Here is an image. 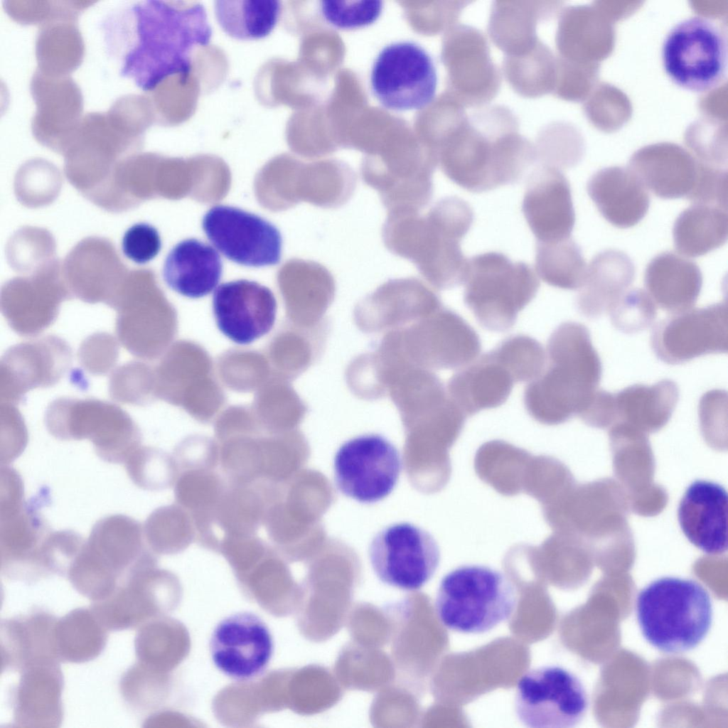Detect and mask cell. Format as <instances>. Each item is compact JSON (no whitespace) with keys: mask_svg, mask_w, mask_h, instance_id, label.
<instances>
[{"mask_svg":"<svg viewBox=\"0 0 728 728\" xmlns=\"http://www.w3.org/2000/svg\"><path fill=\"white\" fill-rule=\"evenodd\" d=\"M109 51L121 59L120 74L144 91L192 68L191 53L206 46L212 28L200 4L186 8L147 0L131 5L105 23Z\"/></svg>","mask_w":728,"mask_h":728,"instance_id":"6da1fadb","label":"cell"},{"mask_svg":"<svg viewBox=\"0 0 728 728\" xmlns=\"http://www.w3.org/2000/svg\"><path fill=\"white\" fill-rule=\"evenodd\" d=\"M473 221L466 201L445 197L424 215L417 211L387 213L382 240L389 251L412 262L435 288L449 289L464 282L468 259L460 244Z\"/></svg>","mask_w":728,"mask_h":728,"instance_id":"7a4b0ae2","label":"cell"},{"mask_svg":"<svg viewBox=\"0 0 728 728\" xmlns=\"http://www.w3.org/2000/svg\"><path fill=\"white\" fill-rule=\"evenodd\" d=\"M547 367L525 387L523 402L537 422L558 424L579 415L600 383L602 366L589 329L567 321L552 333Z\"/></svg>","mask_w":728,"mask_h":728,"instance_id":"3957f363","label":"cell"},{"mask_svg":"<svg viewBox=\"0 0 728 728\" xmlns=\"http://www.w3.org/2000/svg\"><path fill=\"white\" fill-rule=\"evenodd\" d=\"M636 614L644 638L664 653L676 654L704 640L713 610L710 594L697 582L665 577L640 591Z\"/></svg>","mask_w":728,"mask_h":728,"instance_id":"277c9868","label":"cell"},{"mask_svg":"<svg viewBox=\"0 0 728 728\" xmlns=\"http://www.w3.org/2000/svg\"><path fill=\"white\" fill-rule=\"evenodd\" d=\"M518 601L515 585L502 572L485 565L465 564L441 579L434 609L448 629L479 634L508 620Z\"/></svg>","mask_w":728,"mask_h":728,"instance_id":"5b68a950","label":"cell"},{"mask_svg":"<svg viewBox=\"0 0 728 728\" xmlns=\"http://www.w3.org/2000/svg\"><path fill=\"white\" fill-rule=\"evenodd\" d=\"M464 301L479 324L503 333L515 323L518 315L536 296L540 282L524 262L488 252L468 259Z\"/></svg>","mask_w":728,"mask_h":728,"instance_id":"8992f818","label":"cell"},{"mask_svg":"<svg viewBox=\"0 0 728 728\" xmlns=\"http://www.w3.org/2000/svg\"><path fill=\"white\" fill-rule=\"evenodd\" d=\"M45 424L58 439H89L97 456L109 463L124 464L141 446L139 429L129 414L98 399L58 398L48 406Z\"/></svg>","mask_w":728,"mask_h":728,"instance_id":"52a82bcc","label":"cell"},{"mask_svg":"<svg viewBox=\"0 0 728 728\" xmlns=\"http://www.w3.org/2000/svg\"><path fill=\"white\" fill-rule=\"evenodd\" d=\"M661 58L668 77L695 92L719 86L727 72V35L718 20L705 16L686 17L666 33Z\"/></svg>","mask_w":728,"mask_h":728,"instance_id":"ba28073f","label":"cell"},{"mask_svg":"<svg viewBox=\"0 0 728 728\" xmlns=\"http://www.w3.org/2000/svg\"><path fill=\"white\" fill-rule=\"evenodd\" d=\"M148 547L143 526L123 515L99 520L77 557L82 582L92 592L108 596L136 567L156 558Z\"/></svg>","mask_w":728,"mask_h":728,"instance_id":"9c48e42d","label":"cell"},{"mask_svg":"<svg viewBox=\"0 0 728 728\" xmlns=\"http://www.w3.org/2000/svg\"><path fill=\"white\" fill-rule=\"evenodd\" d=\"M589 706L585 687L573 673L559 666L529 670L518 680L515 711L532 728H569L584 717Z\"/></svg>","mask_w":728,"mask_h":728,"instance_id":"30bf717a","label":"cell"},{"mask_svg":"<svg viewBox=\"0 0 728 728\" xmlns=\"http://www.w3.org/2000/svg\"><path fill=\"white\" fill-rule=\"evenodd\" d=\"M529 146L511 139L489 144L478 139H455L444 154L441 168L452 182L468 191L483 193L517 183L532 163Z\"/></svg>","mask_w":728,"mask_h":728,"instance_id":"8fae6325","label":"cell"},{"mask_svg":"<svg viewBox=\"0 0 728 728\" xmlns=\"http://www.w3.org/2000/svg\"><path fill=\"white\" fill-rule=\"evenodd\" d=\"M372 91L385 108L419 109L434 99L437 76L434 62L418 44L400 41L384 47L373 63Z\"/></svg>","mask_w":728,"mask_h":728,"instance_id":"7c38bea8","label":"cell"},{"mask_svg":"<svg viewBox=\"0 0 728 728\" xmlns=\"http://www.w3.org/2000/svg\"><path fill=\"white\" fill-rule=\"evenodd\" d=\"M369 558L383 583L403 591L422 587L436 572L440 550L427 530L408 523H395L373 538Z\"/></svg>","mask_w":728,"mask_h":728,"instance_id":"4fadbf2b","label":"cell"},{"mask_svg":"<svg viewBox=\"0 0 728 728\" xmlns=\"http://www.w3.org/2000/svg\"><path fill=\"white\" fill-rule=\"evenodd\" d=\"M402 469L397 449L384 437L365 434L343 443L333 459L334 482L347 497L373 503L395 488Z\"/></svg>","mask_w":728,"mask_h":728,"instance_id":"5bb4252c","label":"cell"},{"mask_svg":"<svg viewBox=\"0 0 728 728\" xmlns=\"http://www.w3.org/2000/svg\"><path fill=\"white\" fill-rule=\"evenodd\" d=\"M651 346L658 359L670 365L683 364L705 355L727 353V300L671 314L658 321L651 333Z\"/></svg>","mask_w":728,"mask_h":728,"instance_id":"9a60e30c","label":"cell"},{"mask_svg":"<svg viewBox=\"0 0 728 728\" xmlns=\"http://www.w3.org/2000/svg\"><path fill=\"white\" fill-rule=\"evenodd\" d=\"M202 226L211 243L237 264L261 267L280 262L281 233L275 225L259 215L218 205L205 214Z\"/></svg>","mask_w":728,"mask_h":728,"instance_id":"2e32d148","label":"cell"},{"mask_svg":"<svg viewBox=\"0 0 728 728\" xmlns=\"http://www.w3.org/2000/svg\"><path fill=\"white\" fill-rule=\"evenodd\" d=\"M274 644L267 624L250 611L232 614L215 626L209 652L215 667L228 678L247 681L261 675L274 654Z\"/></svg>","mask_w":728,"mask_h":728,"instance_id":"e0dca14e","label":"cell"},{"mask_svg":"<svg viewBox=\"0 0 728 728\" xmlns=\"http://www.w3.org/2000/svg\"><path fill=\"white\" fill-rule=\"evenodd\" d=\"M72 358L69 344L54 335L10 347L1 359V403L15 405L28 391L55 385L71 365Z\"/></svg>","mask_w":728,"mask_h":728,"instance_id":"ac0fdd59","label":"cell"},{"mask_svg":"<svg viewBox=\"0 0 728 728\" xmlns=\"http://www.w3.org/2000/svg\"><path fill=\"white\" fill-rule=\"evenodd\" d=\"M51 532L42 517L23 501L1 508V573L7 579L26 583L53 574L44 553Z\"/></svg>","mask_w":728,"mask_h":728,"instance_id":"d6986e66","label":"cell"},{"mask_svg":"<svg viewBox=\"0 0 728 728\" xmlns=\"http://www.w3.org/2000/svg\"><path fill=\"white\" fill-rule=\"evenodd\" d=\"M265 486L262 481L228 483L212 510L193 516L198 544L218 553L221 542L228 538L257 535L270 502Z\"/></svg>","mask_w":728,"mask_h":728,"instance_id":"ffe728a7","label":"cell"},{"mask_svg":"<svg viewBox=\"0 0 728 728\" xmlns=\"http://www.w3.org/2000/svg\"><path fill=\"white\" fill-rule=\"evenodd\" d=\"M219 330L238 344H248L268 333L276 318L272 291L256 282L240 279L221 284L213 296Z\"/></svg>","mask_w":728,"mask_h":728,"instance_id":"44dd1931","label":"cell"},{"mask_svg":"<svg viewBox=\"0 0 728 728\" xmlns=\"http://www.w3.org/2000/svg\"><path fill=\"white\" fill-rule=\"evenodd\" d=\"M522 212L536 242L571 237L575 213L567 178L554 167L536 170L528 181Z\"/></svg>","mask_w":728,"mask_h":728,"instance_id":"7402d4cb","label":"cell"},{"mask_svg":"<svg viewBox=\"0 0 728 728\" xmlns=\"http://www.w3.org/2000/svg\"><path fill=\"white\" fill-rule=\"evenodd\" d=\"M418 360L434 369H456L481 350L478 334L459 314L444 306L427 316L416 329Z\"/></svg>","mask_w":728,"mask_h":728,"instance_id":"603a6c76","label":"cell"},{"mask_svg":"<svg viewBox=\"0 0 728 728\" xmlns=\"http://www.w3.org/2000/svg\"><path fill=\"white\" fill-rule=\"evenodd\" d=\"M37 110L32 128L35 136L57 149H66L82 120V95L68 76L45 75L38 70L31 82Z\"/></svg>","mask_w":728,"mask_h":728,"instance_id":"cb8c5ba5","label":"cell"},{"mask_svg":"<svg viewBox=\"0 0 728 728\" xmlns=\"http://www.w3.org/2000/svg\"><path fill=\"white\" fill-rule=\"evenodd\" d=\"M11 692L13 722L23 728H55L63 718V678L58 660L28 665Z\"/></svg>","mask_w":728,"mask_h":728,"instance_id":"d4e9b609","label":"cell"},{"mask_svg":"<svg viewBox=\"0 0 728 728\" xmlns=\"http://www.w3.org/2000/svg\"><path fill=\"white\" fill-rule=\"evenodd\" d=\"M727 493L719 483L705 480L692 482L680 500L678 516L685 537L710 555L727 550Z\"/></svg>","mask_w":728,"mask_h":728,"instance_id":"484cf974","label":"cell"},{"mask_svg":"<svg viewBox=\"0 0 728 728\" xmlns=\"http://www.w3.org/2000/svg\"><path fill=\"white\" fill-rule=\"evenodd\" d=\"M515 383L511 370L493 349L454 373L447 387L449 398L466 417L504 404Z\"/></svg>","mask_w":728,"mask_h":728,"instance_id":"4316f807","label":"cell"},{"mask_svg":"<svg viewBox=\"0 0 728 728\" xmlns=\"http://www.w3.org/2000/svg\"><path fill=\"white\" fill-rule=\"evenodd\" d=\"M58 619L43 609L11 617L1 622V669L19 671L39 662L58 660L55 646Z\"/></svg>","mask_w":728,"mask_h":728,"instance_id":"83f0119b","label":"cell"},{"mask_svg":"<svg viewBox=\"0 0 728 728\" xmlns=\"http://www.w3.org/2000/svg\"><path fill=\"white\" fill-rule=\"evenodd\" d=\"M587 190L601 215L619 228L637 225L650 206V196L641 181L621 168L600 170L589 178Z\"/></svg>","mask_w":728,"mask_h":728,"instance_id":"f1b7e54d","label":"cell"},{"mask_svg":"<svg viewBox=\"0 0 728 728\" xmlns=\"http://www.w3.org/2000/svg\"><path fill=\"white\" fill-rule=\"evenodd\" d=\"M68 295L63 288L53 284L14 282L2 291L1 309L15 333L36 336L55 321L60 305Z\"/></svg>","mask_w":728,"mask_h":728,"instance_id":"f546056e","label":"cell"},{"mask_svg":"<svg viewBox=\"0 0 728 728\" xmlns=\"http://www.w3.org/2000/svg\"><path fill=\"white\" fill-rule=\"evenodd\" d=\"M648 294L662 310L675 314L692 308L702 285V275L694 262L673 252L653 258L645 272Z\"/></svg>","mask_w":728,"mask_h":728,"instance_id":"4dcf8cb0","label":"cell"},{"mask_svg":"<svg viewBox=\"0 0 728 728\" xmlns=\"http://www.w3.org/2000/svg\"><path fill=\"white\" fill-rule=\"evenodd\" d=\"M634 278V264L626 253L612 249L599 252L586 269L577 297L578 310L590 318L609 313Z\"/></svg>","mask_w":728,"mask_h":728,"instance_id":"1f68e13d","label":"cell"},{"mask_svg":"<svg viewBox=\"0 0 728 728\" xmlns=\"http://www.w3.org/2000/svg\"><path fill=\"white\" fill-rule=\"evenodd\" d=\"M223 264L218 252L196 239L178 242L164 262L163 277L177 293L192 299L210 294L218 285Z\"/></svg>","mask_w":728,"mask_h":728,"instance_id":"d6a6232c","label":"cell"},{"mask_svg":"<svg viewBox=\"0 0 728 728\" xmlns=\"http://www.w3.org/2000/svg\"><path fill=\"white\" fill-rule=\"evenodd\" d=\"M679 395L678 385L670 379L652 385L628 386L614 394L616 418L646 429H658L670 418Z\"/></svg>","mask_w":728,"mask_h":728,"instance_id":"836d02e7","label":"cell"},{"mask_svg":"<svg viewBox=\"0 0 728 728\" xmlns=\"http://www.w3.org/2000/svg\"><path fill=\"white\" fill-rule=\"evenodd\" d=\"M673 235L675 250L680 255L690 257L705 255L727 240V208L693 204L675 220Z\"/></svg>","mask_w":728,"mask_h":728,"instance_id":"e575fe53","label":"cell"},{"mask_svg":"<svg viewBox=\"0 0 728 728\" xmlns=\"http://www.w3.org/2000/svg\"><path fill=\"white\" fill-rule=\"evenodd\" d=\"M77 16L59 14L43 23L36 43L37 70L53 76H67L80 63L83 43L75 25Z\"/></svg>","mask_w":728,"mask_h":728,"instance_id":"d590c367","label":"cell"},{"mask_svg":"<svg viewBox=\"0 0 728 728\" xmlns=\"http://www.w3.org/2000/svg\"><path fill=\"white\" fill-rule=\"evenodd\" d=\"M107 630L90 608H77L58 619L55 646L59 661L80 663L93 660L104 649Z\"/></svg>","mask_w":728,"mask_h":728,"instance_id":"8d00e7d4","label":"cell"},{"mask_svg":"<svg viewBox=\"0 0 728 728\" xmlns=\"http://www.w3.org/2000/svg\"><path fill=\"white\" fill-rule=\"evenodd\" d=\"M633 168L646 189L663 199L687 198L697 173L694 165L681 155H641L633 160Z\"/></svg>","mask_w":728,"mask_h":728,"instance_id":"74e56055","label":"cell"},{"mask_svg":"<svg viewBox=\"0 0 728 728\" xmlns=\"http://www.w3.org/2000/svg\"><path fill=\"white\" fill-rule=\"evenodd\" d=\"M217 20L229 36L240 40L259 39L276 26L281 12L278 0L216 1Z\"/></svg>","mask_w":728,"mask_h":728,"instance_id":"f35d334b","label":"cell"},{"mask_svg":"<svg viewBox=\"0 0 728 728\" xmlns=\"http://www.w3.org/2000/svg\"><path fill=\"white\" fill-rule=\"evenodd\" d=\"M143 530L148 547L156 555L181 553L196 537L191 514L178 503L156 508L147 517Z\"/></svg>","mask_w":728,"mask_h":728,"instance_id":"ab89813d","label":"cell"},{"mask_svg":"<svg viewBox=\"0 0 728 728\" xmlns=\"http://www.w3.org/2000/svg\"><path fill=\"white\" fill-rule=\"evenodd\" d=\"M535 267L545 283L569 290L581 287L587 269L581 249L571 237L554 242H536Z\"/></svg>","mask_w":728,"mask_h":728,"instance_id":"60d3db41","label":"cell"},{"mask_svg":"<svg viewBox=\"0 0 728 728\" xmlns=\"http://www.w3.org/2000/svg\"><path fill=\"white\" fill-rule=\"evenodd\" d=\"M228 484L214 470L181 471L174 484L175 500L191 515L207 513L216 505Z\"/></svg>","mask_w":728,"mask_h":728,"instance_id":"b9f144b4","label":"cell"},{"mask_svg":"<svg viewBox=\"0 0 728 728\" xmlns=\"http://www.w3.org/2000/svg\"><path fill=\"white\" fill-rule=\"evenodd\" d=\"M127 474L139 488L161 491L172 487L180 473L173 456L159 449L141 446L124 463Z\"/></svg>","mask_w":728,"mask_h":728,"instance_id":"7bdbcfd3","label":"cell"},{"mask_svg":"<svg viewBox=\"0 0 728 728\" xmlns=\"http://www.w3.org/2000/svg\"><path fill=\"white\" fill-rule=\"evenodd\" d=\"M494 349L511 370L516 383L530 382L545 369V350L540 342L529 336H511Z\"/></svg>","mask_w":728,"mask_h":728,"instance_id":"ee69618b","label":"cell"},{"mask_svg":"<svg viewBox=\"0 0 728 728\" xmlns=\"http://www.w3.org/2000/svg\"><path fill=\"white\" fill-rule=\"evenodd\" d=\"M612 325L625 333H636L653 324L657 306L641 289H628L609 311Z\"/></svg>","mask_w":728,"mask_h":728,"instance_id":"f6af8a7d","label":"cell"},{"mask_svg":"<svg viewBox=\"0 0 728 728\" xmlns=\"http://www.w3.org/2000/svg\"><path fill=\"white\" fill-rule=\"evenodd\" d=\"M380 1H323L321 12L332 26L342 29H354L373 23L381 14Z\"/></svg>","mask_w":728,"mask_h":728,"instance_id":"bcb514c9","label":"cell"},{"mask_svg":"<svg viewBox=\"0 0 728 728\" xmlns=\"http://www.w3.org/2000/svg\"><path fill=\"white\" fill-rule=\"evenodd\" d=\"M119 357L117 339L106 332H98L87 337L80 344L77 358L88 373L103 375L116 365Z\"/></svg>","mask_w":728,"mask_h":728,"instance_id":"7dc6e473","label":"cell"},{"mask_svg":"<svg viewBox=\"0 0 728 728\" xmlns=\"http://www.w3.org/2000/svg\"><path fill=\"white\" fill-rule=\"evenodd\" d=\"M141 363L130 361L115 369L109 382L112 400L124 404L143 403L147 391V370Z\"/></svg>","mask_w":728,"mask_h":728,"instance_id":"c3c4849f","label":"cell"},{"mask_svg":"<svg viewBox=\"0 0 728 728\" xmlns=\"http://www.w3.org/2000/svg\"><path fill=\"white\" fill-rule=\"evenodd\" d=\"M161 240L158 230L145 223L134 224L124 234L122 249L124 255L135 263L146 264L160 252Z\"/></svg>","mask_w":728,"mask_h":728,"instance_id":"681fc988","label":"cell"},{"mask_svg":"<svg viewBox=\"0 0 728 728\" xmlns=\"http://www.w3.org/2000/svg\"><path fill=\"white\" fill-rule=\"evenodd\" d=\"M727 172L702 166L697 168L694 187L687 197L694 204L727 208Z\"/></svg>","mask_w":728,"mask_h":728,"instance_id":"f907efd6","label":"cell"},{"mask_svg":"<svg viewBox=\"0 0 728 728\" xmlns=\"http://www.w3.org/2000/svg\"><path fill=\"white\" fill-rule=\"evenodd\" d=\"M180 472L190 469L214 470L220 464V451L212 441L188 440L174 450Z\"/></svg>","mask_w":728,"mask_h":728,"instance_id":"816d5d0a","label":"cell"},{"mask_svg":"<svg viewBox=\"0 0 728 728\" xmlns=\"http://www.w3.org/2000/svg\"><path fill=\"white\" fill-rule=\"evenodd\" d=\"M1 428L5 430L6 464L23 450L27 442V431L21 414L14 405L1 403Z\"/></svg>","mask_w":728,"mask_h":728,"instance_id":"f5cc1de1","label":"cell"},{"mask_svg":"<svg viewBox=\"0 0 728 728\" xmlns=\"http://www.w3.org/2000/svg\"><path fill=\"white\" fill-rule=\"evenodd\" d=\"M579 417L596 427H605L617 419L614 394L597 389Z\"/></svg>","mask_w":728,"mask_h":728,"instance_id":"db71d44e","label":"cell"}]
</instances>
